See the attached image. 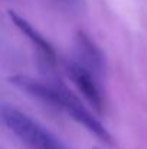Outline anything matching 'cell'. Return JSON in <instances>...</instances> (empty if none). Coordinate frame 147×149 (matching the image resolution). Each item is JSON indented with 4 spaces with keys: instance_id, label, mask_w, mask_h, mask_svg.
<instances>
[{
    "instance_id": "obj_1",
    "label": "cell",
    "mask_w": 147,
    "mask_h": 149,
    "mask_svg": "<svg viewBox=\"0 0 147 149\" xmlns=\"http://www.w3.org/2000/svg\"><path fill=\"white\" fill-rule=\"evenodd\" d=\"M1 119L4 125L30 149H65L63 145L36 120L30 119L20 110L3 106Z\"/></svg>"
},
{
    "instance_id": "obj_2",
    "label": "cell",
    "mask_w": 147,
    "mask_h": 149,
    "mask_svg": "<svg viewBox=\"0 0 147 149\" xmlns=\"http://www.w3.org/2000/svg\"><path fill=\"white\" fill-rule=\"evenodd\" d=\"M61 99H59V104L58 107L65 110L68 114H71L78 123H81L82 126H85L91 133H94L98 139L107 142V143H111L112 139H111V135L110 132L98 122L95 119V116H92L78 100L75 99L71 93H66V91H61Z\"/></svg>"
},
{
    "instance_id": "obj_3",
    "label": "cell",
    "mask_w": 147,
    "mask_h": 149,
    "mask_svg": "<svg viewBox=\"0 0 147 149\" xmlns=\"http://www.w3.org/2000/svg\"><path fill=\"white\" fill-rule=\"evenodd\" d=\"M68 71H69V75H71L74 84L82 93L85 100L97 111H101L104 100H102V96H101V91L98 88L97 83L94 80V74L81 64H71L68 67Z\"/></svg>"
},
{
    "instance_id": "obj_4",
    "label": "cell",
    "mask_w": 147,
    "mask_h": 149,
    "mask_svg": "<svg viewBox=\"0 0 147 149\" xmlns=\"http://www.w3.org/2000/svg\"><path fill=\"white\" fill-rule=\"evenodd\" d=\"M75 44L84 61V67L88 68L92 74H101L105 70V58L102 51L94 44V41H91V38L84 32H78Z\"/></svg>"
},
{
    "instance_id": "obj_5",
    "label": "cell",
    "mask_w": 147,
    "mask_h": 149,
    "mask_svg": "<svg viewBox=\"0 0 147 149\" xmlns=\"http://www.w3.org/2000/svg\"><path fill=\"white\" fill-rule=\"evenodd\" d=\"M9 16H10V19L13 20V23L20 29V32L25 33V35L28 36V39L36 47V49L39 51V54L45 58V61L53 64L55 59H56V55H55V49L52 48V45L49 44L48 41H46L29 22H26L23 17H20V16L16 15L14 12H9Z\"/></svg>"
}]
</instances>
